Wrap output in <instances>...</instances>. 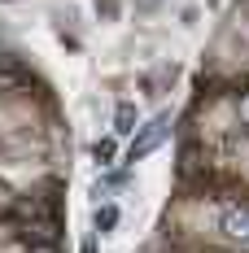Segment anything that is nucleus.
Wrapping results in <instances>:
<instances>
[{"label": "nucleus", "instance_id": "f257e3e1", "mask_svg": "<svg viewBox=\"0 0 249 253\" xmlns=\"http://www.w3.org/2000/svg\"><path fill=\"white\" fill-rule=\"evenodd\" d=\"M219 231H223L232 245H249V201L245 205H227L219 214Z\"/></svg>", "mask_w": 249, "mask_h": 253}, {"label": "nucleus", "instance_id": "f03ea898", "mask_svg": "<svg viewBox=\"0 0 249 253\" xmlns=\"http://www.w3.org/2000/svg\"><path fill=\"white\" fill-rule=\"evenodd\" d=\"M166 123H171V114H157L145 131H140V140H131V149H127V162H140V157H149L157 144H162V135H166Z\"/></svg>", "mask_w": 249, "mask_h": 253}, {"label": "nucleus", "instance_id": "7ed1b4c3", "mask_svg": "<svg viewBox=\"0 0 249 253\" xmlns=\"http://www.w3.org/2000/svg\"><path fill=\"white\" fill-rule=\"evenodd\" d=\"M131 123H136V105L123 101V105H118V114H114V131H118V135H131V131H136Z\"/></svg>", "mask_w": 249, "mask_h": 253}, {"label": "nucleus", "instance_id": "20e7f679", "mask_svg": "<svg viewBox=\"0 0 249 253\" xmlns=\"http://www.w3.org/2000/svg\"><path fill=\"white\" fill-rule=\"evenodd\" d=\"M114 223H118V205H105V210H97V218H92V227L105 236V231H114Z\"/></svg>", "mask_w": 249, "mask_h": 253}, {"label": "nucleus", "instance_id": "39448f33", "mask_svg": "<svg viewBox=\"0 0 249 253\" xmlns=\"http://www.w3.org/2000/svg\"><path fill=\"white\" fill-rule=\"evenodd\" d=\"M114 149H118V144H114V140H97V144H92V157H97L100 166H105V162H109V157H114Z\"/></svg>", "mask_w": 249, "mask_h": 253}, {"label": "nucleus", "instance_id": "423d86ee", "mask_svg": "<svg viewBox=\"0 0 249 253\" xmlns=\"http://www.w3.org/2000/svg\"><path fill=\"white\" fill-rule=\"evenodd\" d=\"M13 205H18V197L9 192V183H0V214H4V210H13Z\"/></svg>", "mask_w": 249, "mask_h": 253}, {"label": "nucleus", "instance_id": "0eeeda50", "mask_svg": "<svg viewBox=\"0 0 249 253\" xmlns=\"http://www.w3.org/2000/svg\"><path fill=\"white\" fill-rule=\"evenodd\" d=\"M97 9H105V13H118V0H97Z\"/></svg>", "mask_w": 249, "mask_h": 253}, {"label": "nucleus", "instance_id": "6e6552de", "mask_svg": "<svg viewBox=\"0 0 249 253\" xmlns=\"http://www.w3.org/2000/svg\"><path fill=\"white\" fill-rule=\"evenodd\" d=\"M79 253H97V240L88 236V240H83V249H79Z\"/></svg>", "mask_w": 249, "mask_h": 253}, {"label": "nucleus", "instance_id": "1a4fd4ad", "mask_svg": "<svg viewBox=\"0 0 249 253\" xmlns=\"http://www.w3.org/2000/svg\"><path fill=\"white\" fill-rule=\"evenodd\" d=\"M205 253H219V249H205Z\"/></svg>", "mask_w": 249, "mask_h": 253}]
</instances>
